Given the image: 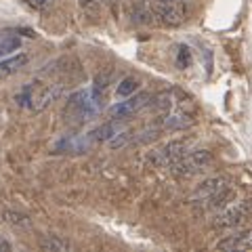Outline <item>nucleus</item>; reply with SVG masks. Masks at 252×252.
<instances>
[{
	"mask_svg": "<svg viewBox=\"0 0 252 252\" xmlns=\"http://www.w3.org/2000/svg\"><path fill=\"white\" fill-rule=\"evenodd\" d=\"M120 130H122V126L118 124V120L114 118L112 122L99 126L97 130H93V132H91V139H93V141H109V139H114Z\"/></svg>",
	"mask_w": 252,
	"mask_h": 252,
	"instance_id": "f8f14e48",
	"label": "nucleus"
},
{
	"mask_svg": "<svg viewBox=\"0 0 252 252\" xmlns=\"http://www.w3.org/2000/svg\"><path fill=\"white\" fill-rule=\"evenodd\" d=\"M252 212V200H244L240 204H235V206L231 208H227L223 215H220L217 219V227L219 229H225V227H235V225H240L242 220H246V217Z\"/></svg>",
	"mask_w": 252,
	"mask_h": 252,
	"instance_id": "39448f33",
	"label": "nucleus"
},
{
	"mask_svg": "<svg viewBox=\"0 0 252 252\" xmlns=\"http://www.w3.org/2000/svg\"><path fill=\"white\" fill-rule=\"evenodd\" d=\"M101 2H107V4H114L116 0H101Z\"/></svg>",
	"mask_w": 252,
	"mask_h": 252,
	"instance_id": "4be33fe9",
	"label": "nucleus"
},
{
	"mask_svg": "<svg viewBox=\"0 0 252 252\" xmlns=\"http://www.w3.org/2000/svg\"><path fill=\"white\" fill-rule=\"evenodd\" d=\"M19 46H21V38L9 34V32H0V57L17 51Z\"/></svg>",
	"mask_w": 252,
	"mask_h": 252,
	"instance_id": "4468645a",
	"label": "nucleus"
},
{
	"mask_svg": "<svg viewBox=\"0 0 252 252\" xmlns=\"http://www.w3.org/2000/svg\"><path fill=\"white\" fill-rule=\"evenodd\" d=\"M212 164H215V156L208 149H193V152L185 154L181 160H177L168 168L179 177H193V175H200V172L210 170Z\"/></svg>",
	"mask_w": 252,
	"mask_h": 252,
	"instance_id": "7ed1b4c3",
	"label": "nucleus"
},
{
	"mask_svg": "<svg viewBox=\"0 0 252 252\" xmlns=\"http://www.w3.org/2000/svg\"><path fill=\"white\" fill-rule=\"evenodd\" d=\"M227 195H229V181L223 177H212V179L204 181V183L189 195V202L195 204V206H217Z\"/></svg>",
	"mask_w": 252,
	"mask_h": 252,
	"instance_id": "f03ea898",
	"label": "nucleus"
},
{
	"mask_svg": "<svg viewBox=\"0 0 252 252\" xmlns=\"http://www.w3.org/2000/svg\"><path fill=\"white\" fill-rule=\"evenodd\" d=\"M191 124V120H189L187 116L183 114H166L162 118V126L168 130H177V128H185V126Z\"/></svg>",
	"mask_w": 252,
	"mask_h": 252,
	"instance_id": "2eb2a0df",
	"label": "nucleus"
},
{
	"mask_svg": "<svg viewBox=\"0 0 252 252\" xmlns=\"http://www.w3.org/2000/svg\"><path fill=\"white\" fill-rule=\"evenodd\" d=\"M91 143H93L91 135H86V137L69 135V137H63L61 141L55 143V152L57 154H82L91 147Z\"/></svg>",
	"mask_w": 252,
	"mask_h": 252,
	"instance_id": "6e6552de",
	"label": "nucleus"
},
{
	"mask_svg": "<svg viewBox=\"0 0 252 252\" xmlns=\"http://www.w3.org/2000/svg\"><path fill=\"white\" fill-rule=\"evenodd\" d=\"M11 250H13V246L2 238V235H0V252H11Z\"/></svg>",
	"mask_w": 252,
	"mask_h": 252,
	"instance_id": "6ab92c4d",
	"label": "nucleus"
},
{
	"mask_svg": "<svg viewBox=\"0 0 252 252\" xmlns=\"http://www.w3.org/2000/svg\"><path fill=\"white\" fill-rule=\"evenodd\" d=\"M193 63V55H191V51L187 49V46H179V53H177V65L181 67V69H185V67H189Z\"/></svg>",
	"mask_w": 252,
	"mask_h": 252,
	"instance_id": "f3484780",
	"label": "nucleus"
},
{
	"mask_svg": "<svg viewBox=\"0 0 252 252\" xmlns=\"http://www.w3.org/2000/svg\"><path fill=\"white\" fill-rule=\"evenodd\" d=\"M149 99H152V94H149V93H139V94L132 93L126 101H122V103H118V105H114L112 109H109V116L116 118V120L128 118L132 114H137L139 109L147 107L149 105Z\"/></svg>",
	"mask_w": 252,
	"mask_h": 252,
	"instance_id": "20e7f679",
	"label": "nucleus"
},
{
	"mask_svg": "<svg viewBox=\"0 0 252 252\" xmlns=\"http://www.w3.org/2000/svg\"><path fill=\"white\" fill-rule=\"evenodd\" d=\"M40 248L46 252H65L69 250V242L57 238V235H44L40 240Z\"/></svg>",
	"mask_w": 252,
	"mask_h": 252,
	"instance_id": "ddd939ff",
	"label": "nucleus"
},
{
	"mask_svg": "<svg viewBox=\"0 0 252 252\" xmlns=\"http://www.w3.org/2000/svg\"><path fill=\"white\" fill-rule=\"evenodd\" d=\"M154 15L160 19L164 26H181L185 21V13H183V6L179 2H166V0H160L156 6H154Z\"/></svg>",
	"mask_w": 252,
	"mask_h": 252,
	"instance_id": "423d86ee",
	"label": "nucleus"
},
{
	"mask_svg": "<svg viewBox=\"0 0 252 252\" xmlns=\"http://www.w3.org/2000/svg\"><path fill=\"white\" fill-rule=\"evenodd\" d=\"M185 152H187V143L185 141H170L168 145H164L162 149H160V162L164 164V166H172L177 160H181V158L185 156Z\"/></svg>",
	"mask_w": 252,
	"mask_h": 252,
	"instance_id": "9d476101",
	"label": "nucleus"
},
{
	"mask_svg": "<svg viewBox=\"0 0 252 252\" xmlns=\"http://www.w3.org/2000/svg\"><path fill=\"white\" fill-rule=\"evenodd\" d=\"M53 0H28L30 6H34V9H44V6H49Z\"/></svg>",
	"mask_w": 252,
	"mask_h": 252,
	"instance_id": "a211bd4d",
	"label": "nucleus"
},
{
	"mask_svg": "<svg viewBox=\"0 0 252 252\" xmlns=\"http://www.w3.org/2000/svg\"><path fill=\"white\" fill-rule=\"evenodd\" d=\"M61 89L59 86H42V89H34L32 86V94H30V107L34 109V112H42V109H46L55 99L59 97Z\"/></svg>",
	"mask_w": 252,
	"mask_h": 252,
	"instance_id": "0eeeda50",
	"label": "nucleus"
},
{
	"mask_svg": "<svg viewBox=\"0 0 252 252\" xmlns=\"http://www.w3.org/2000/svg\"><path fill=\"white\" fill-rule=\"evenodd\" d=\"M139 89V80L137 78H132V76H126L124 80L118 84V89H116V94L118 97H130L132 93H137Z\"/></svg>",
	"mask_w": 252,
	"mask_h": 252,
	"instance_id": "dca6fc26",
	"label": "nucleus"
},
{
	"mask_svg": "<svg viewBox=\"0 0 252 252\" xmlns=\"http://www.w3.org/2000/svg\"><path fill=\"white\" fill-rule=\"evenodd\" d=\"M166 2H179V4H183L185 0H166Z\"/></svg>",
	"mask_w": 252,
	"mask_h": 252,
	"instance_id": "412c9836",
	"label": "nucleus"
},
{
	"mask_svg": "<svg viewBox=\"0 0 252 252\" xmlns=\"http://www.w3.org/2000/svg\"><path fill=\"white\" fill-rule=\"evenodd\" d=\"M80 2H82V6H93L97 0H80Z\"/></svg>",
	"mask_w": 252,
	"mask_h": 252,
	"instance_id": "aec40b11",
	"label": "nucleus"
},
{
	"mask_svg": "<svg viewBox=\"0 0 252 252\" xmlns=\"http://www.w3.org/2000/svg\"><path fill=\"white\" fill-rule=\"evenodd\" d=\"M28 63V55H17V57H9V59H2L0 61V82L6 80L9 76H13L15 72Z\"/></svg>",
	"mask_w": 252,
	"mask_h": 252,
	"instance_id": "9b49d317",
	"label": "nucleus"
},
{
	"mask_svg": "<svg viewBox=\"0 0 252 252\" xmlns=\"http://www.w3.org/2000/svg\"><path fill=\"white\" fill-rule=\"evenodd\" d=\"M101 99H103V94L97 93L94 89L74 93L72 97L67 99V105H65L67 120H74V122L93 120V118L101 112V105H103Z\"/></svg>",
	"mask_w": 252,
	"mask_h": 252,
	"instance_id": "f257e3e1",
	"label": "nucleus"
},
{
	"mask_svg": "<svg viewBox=\"0 0 252 252\" xmlns=\"http://www.w3.org/2000/svg\"><path fill=\"white\" fill-rule=\"evenodd\" d=\"M217 248L219 250H252V229L220 240L217 244Z\"/></svg>",
	"mask_w": 252,
	"mask_h": 252,
	"instance_id": "1a4fd4ad",
	"label": "nucleus"
}]
</instances>
